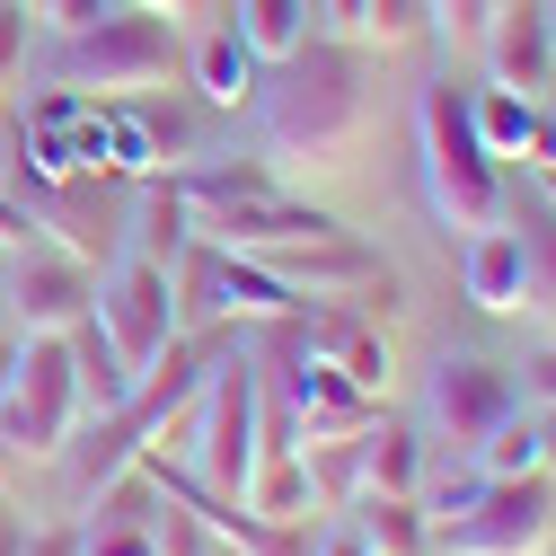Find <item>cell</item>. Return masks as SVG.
<instances>
[{"label": "cell", "instance_id": "836d02e7", "mask_svg": "<svg viewBox=\"0 0 556 556\" xmlns=\"http://www.w3.org/2000/svg\"><path fill=\"white\" fill-rule=\"evenodd\" d=\"M318 18H327V36H354L363 27V0H318Z\"/></svg>", "mask_w": 556, "mask_h": 556}, {"label": "cell", "instance_id": "d4e9b609", "mask_svg": "<svg viewBox=\"0 0 556 556\" xmlns=\"http://www.w3.org/2000/svg\"><path fill=\"white\" fill-rule=\"evenodd\" d=\"M468 459H477L485 477H530V468H539V425H530V406H513V415H504V425L485 433Z\"/></svg>", "mask_w": 556, "mask_h": 556}, {"label": "cell", "instance_id": "30bf717a", "mask_svg": "<svg viewBox=\"0 0 556 556\" xmlns=\"http://www.w3.org/2000/svg\"><path fill=\"white\" fill-rule=\"evenodd\" d=\"M513 406H521V389H513L504 363H485V354H442V363H433V425H442L459 451H477Z\"/></svg>", "mask_w": 556, "mask_h": 556}, {"label": "cell", "instance_id": "8d00e7d4", "mask_svg": "<svg viewBox=\"0 0 556 556\" xmlns=\"http://www.w3.org/2000/svg\"><path fill=\"white\" fill-rule=\"evenodd\" d=\"M10 354H18V318H10V301H0V371H10Z\"/></svg>", "mask_w": 556, "mask_h": 556}, {"label": "cell", "instance_id": "5b68a950", "mask_svg": "<svg viewBox=\"0 0 556 556\" xmlns=\"http://www.w3.org/2000/svg\"><path fill=\"white\" fill-rule=\"evenodd\" d=\"M556 539V477L530 468V477H485V495L433 530V547L451 556H547Z\"/></svg>", "mask_w": 556, "mask_h": 556}, {"label": "cell", "instance_id": "5bb4252c", "mask_svg": "<svg viewBox=\"0 0 556 556\" xmlns=\"http://www.w3.org/2000/svg\"><path fill=\"white\" fill-rule=\"evenodd\" d=\"M468 124H477V142L495 151V160H521L530 151V168H556L539 98H521V89H468Z\"/></svg>", "mask_w": 556, "mask_h": 556}, {"label": "cell", "instance_id": "484cf974", "mask_svg": "<svg viewBox=\"0 0 556 556\" xmlns=\"http://www.w3.org/2000/svg\"><path fill=\"white\" fill-rule=\"evenodd\" d=\"M80 530V556H160L151 521H72Z\"/></svg>", "mask_w": 556, "mask_h": 556}, {"label": "cell", "instance_id": "4dcf8cb0", "mask_svg": "<svg viewBox=\"0 0 556 556\" xmlns=\"http://www.w3.org/2000/svg\"><path fill=\"white\" fill-rule=\"evenodd\" d=\"M513 389H521V406H556V344H530L521 371H513Z\"/></svg>", "mask_w": 556, "mask_h": 556}, {"label": "cell", "instance_id": "7402d4cb", "mask_svg": "<svg viewBox=\"0 0 556 556\" xmlns=\"http://www.w3.org/2000/svg\"><path fill=\"white\" fill-rule=\"evenodd\" d=\"M194 239V213H186V194L168 177H142V203H132V256H151V265H177V248Z\"/></svg>", "mask_w": 556, "mask_h": 556}, {"label": "cell", "instance_id": "6da1fadb", "mask_svg": "<svg viewBox=\"0 0 556 556\" xmlns=\"http://www.w3.org/2000/svg\"><path fill=\"white\" fill-rule=\"evenodd\" d=\"M256 132L274 168H354L380 132V53L354 36H301L256 80Z\"/></svg>", "mask_w": 556, "mask_h": 556}, {"label": "cell", "instance_id": "44dd1931", "mask_svg": "<svg viewBox=\"0 0 556 556\" xmlns=\"http://www.w3.org/2000/svg\"><path fill=\"white\" fill-rule=\"evenodd\" d=\"M415 485H425V433L380 415L363 433V495H415Z\"/></svg>", "mask_w": 556, "mask_h": 556}, {"label": "cell", "instance_id": "52a82bcc", "mask_svg": "<svg viewBox=\"0 0 556 556\" xmlns=\"http://www.w3.org/2000/svg\"><path fill=\"white\" fill-rule=\"evenodd\" d=\"M274 283H283L292 301H344V309H363V292H380V283H397V265L371 248V239H354V230H327V239H292V248H265L256 256Z\"/></svg>", "mask_w": 556, "mask_h": 556}, {"label": "cell", "instance_id": "d6986e66", "mask_svg": "<svg viewBox=\"0 0 556 556\" xmlns=\"http://www.w3.org/2000/svg\"><path fill=\"white\" fill-rule=\"evenodd\" d=\"M230 36L256 62H283L301 36H318V0H230Z\"/></svg>", "mask_w": 556, "mask_h": 556}, {"label": "cell", "instance_id": "83f0119b", "mask_svg": "<svg viewBox=\"0 0 556 556\" xmlns=\"http://www.w3.org/2000/svg\"><path fill=\"white\" fill-rule=\"evenodd\" d=\"M151 539H160V556H203V547H213V530H203V521H194L186 504H160Z\"/></svg>", "mask_w": 556, "mask_h": 556}, {"label": "cell", "instance_id": "f1b7e54d", "mask_svg": "<svg viewBox=\"0 0 556 556\" xmlns=\"http://www.w3.org/2000/svg\"><path fill=\"white\" fill-rule=\"evenodd\" d=\"M27 36H36V18L18 10V0H0V98H10V80L27 72Z\"/></svg>", "mask_w": 556, "mask_h": 556}, {"label": "cell", "instance_id": "e0dca14e", "mask_svg": "<svg viewBox=\"0 0 556 556\" xmlns=\"http://www.w3.org/2000/svg\"><path fill=\"white\" fill-rule=\"evenodd\" d=\"M504 222H513V239H521L530 309H539V318H556V203H547L539 186H521V194H504Z\"/></svg>", "mask_w": 556, "mask_h": 556}, {"label": "cell", "instance_id": "603a6c76", "mask_svg": "<svg viewBox=\"0 0 556 556\" xmlns=\"http://www.w3.org/2000/svg\"><path fill=\"white\" fill-rule=\"evenodd\" d=\"M239 504H248V513H265V521H309V513H318V495H309V459H301V451L256 459Z\"/></svg>", "mask_w": 556, "mask_h": 556}, {"label": "cell", "instance_id": "277c9868", "mask_svg": "<svg viewBox=\"0 0 556 556\" xmlns=\"http://www.w3.org/2000/svg\"><path fill=\"white\" fill-rule=\"evenodd\" d=\"M80 433V380H72V344L62 336H18L10 371H0V442L10 459H53Z\"/></svg>", "mask_w": 556, "mask_h": 556}, {"label": "cell", "instance_id": "7a4b0ae2", "mask_svg": "<svg viewBox=\"0 0 556 556\" xmlns=\"http://www.w3.org/2000/svg\"><path fill=\"white\" fill-rule=\"evenodd\" d=\"M415 160H425V203H433V222L442 230H495L504 222V160L477 142V124H468V89L451 80H425L415 89Z\"/></svg>", "mask_w": 556, "mask_h": 556}, {"label": "cell", "instance_id": "1f68e13d", "mask_svg": "<svg viewBox=\"0 0 556 556\" xmlns=\"http://www.w3.org/2000/svg\"><path fill=\"white\" fill-rule=\"evenodd\" d=\"M106 10H115V0H53V10H45V27H53V36H72V27H98Z\"/></svg>", "mask_w": 556, "mask_h": 556}, {"label": "cell", "instance_id": "60d3db41", "mask_svg": "<svg viewBox=\"0 0 556 556\" xmlns=\"http://www.w3.org/2000/svg\"><path fill=\"white\" fill-rule=\"evenodd\" d=\"M18 10H27V18H36V27H45V10H53V0H18Z\"/></svg>", "mask_w": 556, "mask_h": 556}, {"label": "cell", "instance_id": "4fadbf2b", "mask_svg": "<svg viewBox=\"0 0 556 556\" xmlns=\"http://www.w3.org/2000/svg\"><path fill=\"white\" fill-rule=\"evenodd\" d=\"M459 292H468L477 318H521V309H530V274H521V239H513V222L468 230V248H459Z\"/></svg>", "mask_w": 556, "mask_h": 556}, {"label": "cell", "instance_id": "9a60e30c", "mask_svg": "<svg viewBox=\"0 0 556 556\" xmlns=\"http://www.w3.org/2000/svg\"><path fill=\"white\" fill-rule=\"evenodd\" d=\"M168 292H177V327H248L230 301V256L213 239H186L168 265Z\"/></svg>", "mask_w": 556, "mask_h": 556}, {"label": "cell", "instance_id": "8992f818", "mask_svg": "<svg viewBox=\"0 0 556 556\" xmlns=\"http://www.w3.org/2000/svg\"><path fill=\"white\" fill-rule=\"evenodd\" d=\"M0 301H10L18 336H72L98 309V265L72 256V248H53V239H27V248H10Z\"/></svg>", "mask_w": 556, "mask_h": 556}, {"label": "cell", "instance_id": "7c38bea8", "mask_svg": "<svg viewBox=\"0 0 556 556\" xmlns=\"http://www.w3.org/2000/svg\"><path fill=\"white\" fill-rule=\"evenodd\" d=\"M485 62H495V89L547 98L556 89V10H539V0H504V18L485 27Z\"/></svg>", "mask_w": 556, "mask_h": 556}, {"label": "cell", "instance_id": "4316f807", "mask_svg": "<svg viewBox=\"0 0 556 556\" xmlns=\"http://www.w3.org/2000/svg\"><path fill=\"white\" fill-rule=\"evenodd\" d=\"M495 18H504V0H433V36H451V45H485Z\"/></svg>", "mask_w": 556, "mask_h": 556}, {"label": "cell", "instance_id": "7bdbcfd3", "mask_svg": "<svg viewBox=\"0 0 556 556\" xmlns=\"http://www.w3.org/2000/svg\"><path fill=\"white\" fill-rule=\"evenodd\" d=\"M203 556H239V547H230V539H213V547H203Z\"/></svg>", "mask_w": 556, "mask_h": 556}, {"label": "cell", "instance_id": "ffe728a7", "mask_svg": "<svg viewBox=\"0 0 556 556\" xmlns=\"http://www.w3.org/2000/svg\"><path fill=\"white\" fill-rule=\"evenodd\" d=\"M354 530H363L371 556H433L425 495H363V504H354Z\"/></svg>", "mask_w": 556, "mask_h": 556}, {"label": "cell", "instance_id": "d590c367", "mask_svg": "<svg viewBox=\"0 0 556 556\" xmlns=\"http://www.w3.org/2000/svg\"><path fill=\"white\" fill-rule=\"evenodd\" d=\"M318 556H371V547H363V530H354V521H344V530H327V539H318Z\"/></svg>", "mask_w": 556, "mask_h": 556}, {"label": "cell", "instance_id": "74e56055", "mask_svg": "<svg viewBox=\"0 0 556 556\" xmlns=\"http://www.w3.org/2000/svg\"><path fill=\"white\" fill-rule=\"evenodd\" d=\"M10 485H18V459H10V442H0V495H10Z\"/></svg>", "mask_w": 556, "mask_h": 556}, {"label": "cell", "instance_id": "e575fe53", "mask_svg": "<svg viewBox=\"0 0 556 556\" xmlns=\"http://www.w3.org/2000/svg\"><path fill=\"white\" fill-rule=\"evenodd\" d=\"M530 425H539V468L556 477V406H530Z\"/></svg>", "mask_w": 556, "mask_h": 556}, {"label": "cell", "instance_id": "9c48e42d", "mask_svg": "<svg viewBox=\"0 0 556 556\" xmlns=\"http://www.w3.org/2000/svg\"><path fill=\"white\" fill-rule=\"evenodd\" d=\"M292 344H301V354H318V363H336L363 397H389V380H397L389 327H380V318H363V309H344V301L301 309V318H292Z\"/></svg>", "mask_w": 556, "mask_h": 556}, {"label": "cell", "instance_id": "8fae6325", "mask_svg": "<svg viewBox=\"0 0 556 556\" xmlns=\"http://www.w3.org/2000/svg\"><path fill=\"white\" fill-rule=\"evenodd\" d=\"M327 230H344L327 203H301V194H248V203H222V213H203L194 222V239H213V248H230V256H265V248H292V239H327Z\"/></svg>", "mask_w": 556, "mask_h": 556}, {"label": "cell", "instance_id": "3957f363", "mask_svg": "<svg viewBox=\"0 0 556 556\" xmlns=\"http://www.w3.org/2000/svg\"><path fill=\"white\" fill-rule=\"evenodd\" d=\"M53 89H80V98H142L168 89L186 72V36L168 10H142V0H115L98 27H72L53 45Z\"/></svg>", "mask_w": 556, "mask_h": 556}, {"label": "cell", "instance_id": "b9f144b4", "mask_svg": "<svg viewBox=\"0 0 556 556\" xmlns=\"http://www.w3.org/2000/svg\"><path fill=\"white\" fill-rule=\"evenodd\" d=\"M539 115H547V142H556V89H547V106H539Z\"/></svg>", "mask_w": 556, "mask_h": 556}, {"label": "cell", "instance_id": "2e32d148", "mask_svg": "<svg viewBox=\"0 0 556 556\" xmlns=\"http://www.w3.org/2000/svg\"><path fill=\"white\" fill-rule=\"evenodd\" d=\"M186 80H194V98L213 106V115H239V106H256V80H265V62L222 27V36H203V45H186Z\"/></svg>", "mask_w": 556, "mask_h": 556}, {"label": "cell", "instance_id": "d6a6232c", "mask_svg": "<svg viewBox=\"0 0 556 556\" xmlns=\"http://www.w3.org/2000/svg\"><path fill=\"white\" fill-rule=\"evenodd\" d=\"M0 556H27V513L0 495Z\"/></svg>", "mask_w": 556, "mask_h": 556}, {"label": "cell", "instance_id": "ba28073f", "mask_svg": "<svg viewBox=\"0 0 556 556\" xmlns=\"http://www.w3.org/2000/svg\"><path fill=\"white\" fill-rule=\"evenodd\" d=\"M98 327H106V344L142 371L160 344L177 336V292H168V265H151V256H124L115 274H98V309H89Z\"/></svg>", "mask_w": 556, "mask_h": 556}, {"label": "cell", "instance_id": "f35d334b", "mask_svg": "<svg viewBox=\"0 0 556 556\" xmlns=\"http://www.w3.org/2000/svg\"><path fill=\"white\" fill-rule=\"evenodd\" d=\"M142 10H168V18H186V10H203V0H142Z\"/></svg>", "mask_w": 556, "mask_h": 556}, {"label": "cell", "instance_id": "cb8c5ba5", "mask_svg": "<svg viewBox=\"0 0 556 556\" xmlns=\"http://www.w3.org/2000/svg\"><path fill=\"white\" fill-rule=\"evenodd\" d=\"M354 45H371V53H415V45H433V0H363Z\"/></svg>", "mask_w": 556, "mask_h": 556}, {"label": "cell", "instance_id": "ac0fdd59", "mask_svg": "<svg viewBox=\"0 0 556 556\" xmlns=\"http://www.w3.org/2000/svg\"><path fill=\"white\" fill-rule=\"evenodd\" d=\"M62 344H72V380H80V425H89V415H115V406L132 397V380H142V371H132L115 344H106V327H98V318H80Z\"/></svg>", "mask_w": 556, "mask_h": 556}, {"label": "cell", "instance_id": "f546056e", "mask_svg": "<svg viewBox=\"0 0 556 556\" xmlns=\"http://www.w3.org/2000/svg\"><path fill=\"white\" fill-rule=\"evenodd\" d=\"M477 495H485V468H459V477H442V485H433V504H425V521L442 530V521H459V513H468Z\"/></svg>", "mask_w": 556, "mask_h": 556}, {"label": "cell", "instance_id": "ab89813d", "mask_svg": "<svg viewBox=\"0 0 556 556\" xmlns=\"http://www.w3.org/2000/svg\"><path fill=\"white\" fill-rule=\"evenodd\" d=\"M530 186H539V194H547V203H556V168H530Z\"/></svg>", "mask_w": 556, "mask_h": 556}]
</instances>
